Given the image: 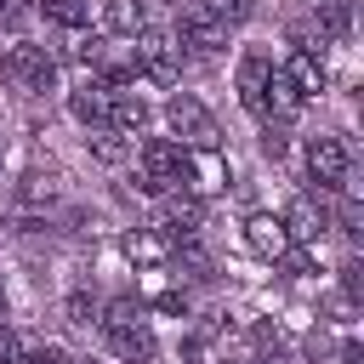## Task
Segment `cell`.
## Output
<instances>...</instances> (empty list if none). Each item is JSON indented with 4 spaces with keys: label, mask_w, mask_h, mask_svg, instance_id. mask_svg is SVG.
Masks as SVG:
<instances>
[{
    "label": "cell",
    "mask_w": 364,
    "mask_h": 364,
    "mask_svg": "<svg viewBox=\"0 0 364 364\" xmlns=\"http://www.w3.org/2000/svg\"><path fill=\"white\" fill-rule=\"evenodd\" d=\"M336 364H364V347H358V341H341V353H336Z\"/></svg>",
    "instance_id": "31"
},
{
    "label": "cell",
    "mask_w": 364,
    "mask_h": 364,
    "mask_svg": "<svg viewBox=\"0 0 364 364\" xmlns=\"http://www.w3.org/2000/svg\"><path fill=\"white\" fill-rule=\"evenodd\" d=\"M176 40H182L193 57H216V51L228 46V28H222L205 6H193V11H182V34H176Z\"/></svg>",
    "instance_id": "9"
},
{
    "label": "cell",
    "mask_w": 364,
    "mask_h": 364,
    "mask_svg": "<svg viewBox=\"0 0 364 364\" xmlns=\"http://www.w3.org/2000/svg\"><path fill=\"white\" fill-rule=\"evenodd\" d=\"M262 148H267L273 159H284V148H290V136H284V125H262Z\"/></svg>",
    "instance_id": "28"
},
{
    "label": "cell",
    "mask_w": 364,
    "mask_h": 364,
    "mask_svg": "<svg viewBox=\"0 0 364 364\" xmlns=\"http://www.w3.org/2000/svg\"><path fill=\"white\" fill-rule=\"evenodd\" d=\"M262 108H267V125H273V119H296V114H301V91L284 80V68H273V74H267Z\"/></svg>",
    "instance_id": "14"
},
{
    "label": "cell",
    "mask_w": 364,
    "mask_h": 364,
    "mask_svg": "<svg viewBox=\"0 0 364 364\" xmlns=\"http://www.w3.org/2000/svg\"><path fill=\"white\" fill-rule=\"evenodd\" d=\"M125 154H131V142H125L119 131H108V125H102V131L91 136V159H102V165H119Z\"/></svg>",
    "instance_id": "22"
},
{
    "label": "cell",
    "mask_w": 364,
    "mask_h": 364,
    "mask_svg": "<svg viewBox=\"0 0 364 364\" xmlns=\"http://www.w3.org/2000/svg\"><path fill=\"white\" fill-rule=\"evenodd\" d=\"M199 6H205L222 28H239V23H250V17H256V0H199Z\"/></svg>",
    "instance_id": "21"
},
{
    "label": "cell",
    "mask_w": 364,
    "mask_h": 364,
    "mask_svg": "<svg viewBox=\"0 0 364 364\" xmlns=\"http://www.w3.org/2000/svg\"><path fill=\"white\" fill-rule=\"evenodd\" d=\"M0 23H17V0H0Z\"/></svg>",
    "instance_id": "32"
},
{
    "label": "cell",
    "mask_w": 364,
    "mask_h": 364,
    "mask_svg": "<svg viewBox=\"0 0 364 364\" xmlns=\"http://www.w3.org/2000/svg\"><path fill=\"white\" fill-rule=\"evenodd\" d=\"M17 358H23V341H17V336L0 324V364H17Z\"/></svg>",
    "instance_id": "29"
},
{
    "label": "cell",
    "mask_w": 364,
    "mask_h": 364,
    "mask_svg": "<svg viewBox=\"0 0 364 364\" xmlns=\"http://www.w3.org/2000/svg\"><path fill=\"white\" fill-rule=\"evenodd\" d=\"M279 222H284V233H290V245H313V239H318V233L330 228V222H324V210H318L313 199H290Z\"/></svg>",
    "instance_id": "13"
},
{
    "label": "cell",
    "mask_w": 364,
    "mask_h": 364,
    "mask_svg": "<svg viewBox=\"0 0 364 364\" xmlns=\"http://www.w3.org/2000/svg\"><path fill=\"white\" fill-rule=\"evenodd\" d=\"M102 336L125 364H148L154 358V330L142 318V301H108L102 307Z\"/></svg>",
    "instance_id": "1"
},
{
    "label": "cell",
    "mask_w": 364,
    "mask_h": 364,
    "mask_svg": "<svg viewBox=\"0 0 364 364\" xmlns=\"http://www.w3.org/2000/svg\"><path fill=\"white\" fill-rule=\"evenodd\" d=\"M267 74H273V63L262 57V51H245L239 57V102L267 125V108H262V91H267Z\"/></svg>",
    "instance_id": "11"
},
{
    "label": "cell",
    "mask_w": 364,
    "mask_h": 364,
    "mask_svg": "<svg viewBox=\"0 0 364 364\" xmlns=\"http://www.w3.org/2000/svg\"><path fill=\"white\" fill-rule=\"evenodd\" d=\"M154 307H159V313H182V307H188V296H182V290H159V296H154Z\"/></svg>",
    "instance_id": "30"
},
{
    "label": "cell",
    "mask_w": 364,
    "mask_h": 364,
    "mask_svg": "<svg viewBox=\"0 0 364 364\" xmlns=\"http://www.w3.org/2000/svg\"><path fill=\"white\" fill-rule=\"evenodd\" d=\"M347 165H353V154L341 136H307V176L318 182V193H336L347 182Z\"/></svg>",
    "instance_id": "7"
},
{
    "label": "cell",
    "mask_w": 364,
    "mask_h": 364,
    "mask_svg": "<svg viewBox=\"0 0 364 364\" xmlns=\"http://www.w3.org/2000/svg\"><path fill=\"white\" fill-rule=\"evenodd\" d=\"M336 228H341L347 239H358V233H364V210H358V199H341V210H336Z\"/></svg>",
    "instance_id": "23"
},
{
    "label": "cell",
    "mask_w": 364,
    "mask_h": 364,
    "mask_svg": "<svg viewBox=\"0 0 364 364\" xmlns=\"http://www.w3.org/2000/svg\"><path fill=\"white\" fill-rule=\"evenodd\" d=\"M358 290H364V267H358V256H347V267H341V296L358 301Z\"/></svg>",
    "instance_id": "26"
},
{
    "label": "cell",
    "mask_w": 364,
    "mask_h": 364,
    "mask_svg": "<svg viewBox=\"0 0 364 364\" xmlns=\"http://www.w3.org/2000/svg\"><path fill=\"white\" fill-rule=\"evenodd\" d=\"M17 364H68V353H63V347H46V341H40V347H23V358H17Z\"/></svg>",
    "instance_id": "27"
},
{
    "label": "cell",
    "mask_w": 364,
    "mask_h": 364,
    "mask_svg": "<svg viewBox=\"0 0 364 364\" xmlns=\"http://www.w3.org/2000/svg\"><path fill=\"white\" fill-rule=\"evenodd\" d=\"M318 28H324V40L341 46V40L353 34V6H347V0H324V6H318Z\"/></svg>",
    "instance_id": "19"
},
{
    "label": "cell",
    "mask_w": 364,
    "mask_h": 364,
    "mask_svg": "<svg viewBox=\"0 0 364 364\" xmlns=\"http://www.w3.org/2000/svg\"><path fill=\"white\" fill-rule=\"evenodd\" d=\"M97 23H102V34H136L142 28V0H108Z\"/></svg>",
    "instance_id": "17"
},
{
    "label": "cell",
    "mask_w": 364,
    "mask_h": 364,
    "mask_svg": "<svg viewBox=\"0 0 364 364\" xmlns=\"http://www.w3.org/2000/svg\"><path fill=\"white\" fill-rule=\"evenodd\" d=\"M108 102H114V91H102L97 80H85V85L68 91V114H74L80 125H97V131L108 125Z\"/></svg>",
    "instance_id": "12"
},
{
    "label": "cell",
    "mask_w": 364,
    "mask_h": 364,
    "mask_svg": "<svg viewBox=\"0 0 364 364\" xmlns=\"http://www.w3.org/2000/svg\"><path fill=\"white\" fill-rule=\"evenodd\" d=\"M91 318H97V296L74 290V296H68V324H91Z\"/></svg>",
    "instance_id": "25"
},
{
    "label": "cell",
    "mask_w": 364,
    "mask_h": 364,
    "mask_svg": "<svg viewBox=\"0 0 364 364\" xmlns=\"http://www.w3.org/2000/svg\"><path fill=\"white\" fill-rule=\"evenodd\" d=\"M125 256H131L136 267H154V262H165V256H171V245H165L159 233L136 228V233H125Z\"/></svg>",
    "instance_id": "18"
},
{
    "label": "cell",
    "mask_w": 364,
    "mask_h": 364,
    "mask_svg": "<svg viewBox=\"0 0 364 364\" xmlns=\"http://www.w3.org/2000/svg\"><path fill=\"white\" fill-rule=\"evenodd\" d=\"M0 324H6V290H0Z\"/></svg>",
    "instance_id": "33"
},
{
    "label": "cell",
    "mask_w": 364,
    "mask_h": 364,
    "mask_svg": "<svg viewBox=\"0 0 364 364\" xmlns=\"http://www.w3.org/2000/svg\"><path fill=\"white\" fill-rule=\"evenodd\" d=\"M228 364H245V358H228Z\"/></svg>",
    "instance_id": "35"
},
{
    "label": "cell",
    "mask_w": 364,
    "mask_h": 364,
    "mask_svg": "<svg viewBox=\"0 0 364 364\" xmlns=\"http://www.w3.org/2000/svg\"><path fill=\"white\" fill-rule=\"evenodd\" d=\"M256 364H284V358H256Z\"/></svg>",
    "instance_id": "34"
},
{
    "label": "cell",
    "mask_w": 364,
    "mask_h": 364,
    "mask_svg": "<svg viewBox=\"0 0 364 364\" xmlns=\"http://www.w3.org/2000/svg\"><path fill=\"white\" fill-rule=\"evenodd\" d=\"M40 11H46L57 28H85V23H91V0H40Z\"/></svg>",
    "instance_id": "20"
},
{
    "label": "cell",
    "mask_w": 364,
    "mask_h": 364,
    "mask_svg": "<svg viewBox=\"0 0 364 364\" xmlns=\"http://www.w3.org/2000/svg\"><path fill=\"white\" fill-rule=\"evenodd\" d=\"M136 159H142V188L148 193H182V148L176 142L148 136Z\"/></svg>",
    "instance_id": "6"
},
{
    "label": "cell",
    "mask_w": 364,
    "mask_h": 364,
    "mask_svg": "<svg viewBox=\"0 0 364 364\" xmlns=\"http://www.w3.org/2000/svg\"><path fill=\"white\" fill-rule=\"evenodd\" d=\"M284 80H290V85L301 91V102H307V97H318V91H324V63H318V57L301 46V51L284 63Z\"/></svg>",
    "instance_id": "16"
},
{
    "label": "cell",
    "mask_w": 364,
    "mask_h": 364,
    "mask_svg": "<svg viewBox=\"0 0 364 364\" xmlns=\"http://www.w3.org/2000/svg\"><path fill=\"white\" fill-rule=\"evenodd\" d=\"M148 119H154V108H148L136 91H119V97L108 102V131H119V136H136Z\"/></svg>",
    "instance_id": "15"
},
{
    "label": "cell",
    "mask_w": 364,
    "mask_h": 364,
    "mask_svg": "<svg viewBox=\"0 0 364 364\" xmlns=\"http://www.w3.org/2000/svg\"><path fill=\"white\" fill-rule=\"evenodd\" d=\"M165 125H171V136H182L176 148H222V131H216L210 108L199 97H188V91H176L165 102Z\"/></svg>",
    "instance_id": "4"
},
{
    "label": "cell",
    "mask_w": 364,
    "mask_h": 364,
    "mask_svg": "<svg viewBox=\"0 0 364 364\" xmlns=\"http://www.w3.org/2000/svg\"><path fill=\"white\" fill-rule=\"evenodd\" d=\"M199 222H205V205H199L193 193H159V210H154L148 233H159V239L176 250V245L199 239Z\"/></svg>",
    "instance_id": "5"
},
{
    "label": "cell",
    "mask_w": 364,
    "mask_h": 364,
    "mask_svg": "<svg viewBox=\"0 0 364 364\" xmlns=\"http://www.w3.org/2000/svg\"><path fill=\"white\" fill-rule=\"evenodd\" d=\"M279 267H284V279H307V273H313V256H307L301 245H290V250L279 256Z\"/></svg>",
    "instance_id": "24"
},
{
    "label": "cell",
    "mask_w": 364,
    "mask_h": 364,
    "mask_svg": "<svg viewBox=\"0 0 364 364\" xmlns=\"http://www.w3.org/2000/svg\"><path fill=\"white\" fill-rule=\"evenodd\" d=\"M245 250H250V256H262V262H279V256L290 250V233H284V222H279L273 210H256V216L245 222Z\"/></svg>",
    "instance_id": "10"
},
{
    "label": "cell",
    "mask_w": 364,
    "mask_h": 364,
    "mask_svg": "<svg viewBox=\"0 0 364 364\" xmlns=\"http://www.w3.org/2000/svg\"><path fill=\"white\" fill-rule=\"evenodd\" d=\"M131 68L142 74V80H154V85H176V74H182V46H176V34H165V28H136V46H131Z\"/></svg>",
    "instance_id": "2"
},
{
    "label": "cell",
    "mask_w": 364,
    "mask_h": 364,
    "mask_svg": "<svg viewBox=\"0 0 364 364\" xmlns=\"http://www.w3.org/2000/svg\"><path fill=\"white\" fill-rule=\"evenodd\" d=\"M0 80H6L11 91H23V97H40V91L57 85V57H51L46 46H6Z\"/></svg>",
    "instance_id": "3"
},
{
    "label": "cell",
    "mask_w": 364,
    "mask_h": 364,
    "mask_svg": "<svg viewBox=\"0 0 364 364\" xmlns=\"http://www.w3.org/2000/svg\"><path fill=\"white\" fill-rule=\"evenodd\" d=\"M222 182H228V165H222L216 148H182V193L205 199V193H216Z\"/></svg>",
    "instance_id": "8"
}]
</instances>
